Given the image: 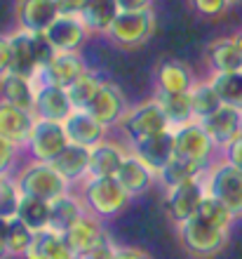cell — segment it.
Here are the masks:
<instances>
[{
    "instance_id": "obj_1",
    "label": "cell",
    "mask_w": 242,
    "mask_h": 259,
    "mask_svg": "<svg viewBox=\"0 0 242 259\" xmlns=\"http://www.w3.org/2000/svg\"><path fill=\"white\" fill-rule=\"evenodd\" d=\"M80 198L85 203V210L99 219L120 214L132 200V196L115 177H87L82 182Z\"/></svg>"
},
{
    "instance_id": "obj_2",
    "label": "cell",
    "mask_w": 242,
    "mask_h": 259,
    "mask_svg": "<svg viewBox=\"0 0 242 259\" xmlns=\"http://www.w3.org/2000/svg\"><path fill=\"white\" fill-rule=\"evenodd\" d=\"M176 233H179L181 247L195 259L216 257L226 247V243H228V231L226 229H219V226L209 224V222H205L198 214L190 217L188 222L179 224Z\"/></svg>"
},
{
    "instance_id": "obj_3",
    "label": "cell",
    "mask_w": 242,
    "mask_h": 259,
    "mask_svg": "<svg viewBox=\"0 0 242 259\" xmlns=\"http://www.w3.org/2000/svg\"><path fill=\"white\" fill-rule=\"evenodd\" d=\"M17 186H19L21 196H35L42 200H57V198L68 193V182L61 177L59 172L52 167V163H42V160H33L26 167H21L19 175L14 177Z\"/></svg>"
},
{
    "instance_id": "obj_4",
    "label": "cell",
    "mask_w": 242,
    "mask_h": 259,
    "mask_svg": "<svg viewBox=\"0 0 242 259\" xmlns=\"http://www.w3.org/2000/svg\"><path fill=\"white\" fill-rule=\"evenodd\" d=\"M202 182L209 196L219 198L235 217H242V170L221 160L216 165H209Z\"/></svg>"
},
{
    "instance_id": "obj_5",
    "label": "cell",
    "mask_w": 242,
    "mask_h": 259,
    "mask_svg": "<svg viewBox=\"0 0 242 259\" xmlns=\"http://www.w3.org/2000/svg\"><path fill=\"white\" fill-rule=\"evenodd\" d=\"M155 31V14L153 10L143 12H120L108 28V38L120 48H139L151 40Z\"/></svg>"
},
{
    "instance_id": "obj_6",
    "label": "cell",
    "mask_w": 242,
    "mask_h": 259,
    "mask_svg": "<svg viewBox=\"0 0 242 259\" xmlns=\"http://www.w3.org/2000/svg\"><path fill=\"white\" fill-rule=\"evenodd\" d=\"M122 132L132 139V142H139L143 137H151L155 132H162V130H172L169 125V118L165 116L162 106L158 104V99H148V102L139 104L134 109H129L125 113L120 123Z\"/></svg>"
},
{
    "instance_id": "obj_7",
    "label": "cell",
    "mask_w": 242,
    "mask_h": 259,
    "mask_svg": "<svg viewBox=\"0 0 242 259\" xmlns=\"http://www.w3.org/2000/svg\"><path fill=\"white\" fill-rule=\"evenodd\" d=\"M174 149L176 156L193 160L202 167H209L216 146L212 142V137L207 135V130L202 127L200 120H190L181 127H174Z\"/></svg>"
},
{
    "instance_id": "obj_8",
    "label": "cell",
    "mask_w": 242,
    "mask_h": 259,
    "mask_svg": "<svg viewBox=\"0 0 242 259\" xmlns=\"http://www.w3.org/2000/svg\"><path fill=\"white\" fill-rule=\"evenodd\" d=\"M26 146L33 160L52 163L54 156L68 146V135L64 130V123L47 120V118H35L33 132H31V139H28Z\"/></svg>"
},
{
    "instance_id": "obj_9",
    "label": "cell",
    "mask_w": 242,
    "mask_h": 259,
    "mask_svg": "<svg viewBox=\"0 0 242 259\" xmlns=\"http://www.w3.org/2000/svg\"><path fill=\"white\" fill-rule=\"evenodd\" d=\"M205 177V175H202ZM200 179H190V182H183L179 186H172L167 189V196H165V207H167L169 219L174 222L176 226L188 222L190 217L198 214L202 200L207 196V189H205V182Z\"/></svg>"
},
{
    "instance_id": "obj_10",
    "label": "cell",
    "mask_w": 242,
    "mask_h": 259,
    "mask_svg": "<svg viewBox=\"0 0 242 259\" xmlns=\"http://www.w3.org/2000/svg\"><path fill=\"white\" fill-rule=\"evenodd\" d=\"M132 153L158 175L176 156L174 130H162V132H155L151 137H143L139 142H132Z\"/></svg>"
},
{
    "instance_id": "obj_11",
    "label": "cell",
    "mask_w": 242,
    "mask_h": 259,
    "mask_svg": "<svg viewBox=\"0 0 242 259\" xmlns=\"http://www.w3.org/2000/svg\"><path fill=\"white\" fill-rule=\"evenodd\" d=\"M87 111L99 120L104 127H113V125H120L125 113L129 111L127 102H125V95L115 88L113 82H104L96 95L92 97Z\"/></svg>"
},
{
    "instance_id": "obj_12",
    "label": "cell",
    "mask_w": 242,
    "mask_h": 259,
    "mask_svg": "<svg viewBox=\"0 0 242 259\" xmlns=\"http://www.w3.org/2000/svg\"><path fill=\"white\" fill-rule=\"evenodd\" d=\"M59 14L57 0H17L14 7L19 28H26L31 33H45Z\"/></svg>"
},
{
    "instance_id": "obj_13",
    "label": "cell",
    "mask_w": 242,
    "mask_h": 259,
    "mask_svg": "<svg viewBox=\"0 0 242 259\" xmlns=\"http://www.w3.org/2000/svg\"><path fill=\"white\" fill-rule=\"evenodd\" d=\"M64 240L68 243V247H71L73 252L85 254V252H89V250H94V247L108 243L111 236L106 233V229H104L99 217L85 212V214L64 233Z\"/></svg>"
},
{
    "instance_id": "obj_14",
    "label": "cell",
    "mask_w": 242,
    "mask_h": 259,
    "mask_svg": "<svg viewBox=\"0 0 242 259\" xmlns=\"http://www.w3.org/2000/svg\"><path fill=\"white\" fill-rule=\"evenodd\" d=\"M82 71H87V68L78 52H57L52 62L38 71L35 85H54V88L66 90Z\"/></svg>"
},
{
    "instance_id": "obj_15",
    "label": "cell",
    "mask_w": 242,
    "mask_h": 259,
    "mask_svg": "<svg viewBox=\"0 0 242 259\" xmlns=\"http://www.w3.org/2000/svg\"><path fill=\"white\" fill-rule=\"evenodd\" d=\"M89 28L85 26V21L75 14H59L57 21L45 31L57 52H78L87 40Z\"/></svg>"
},
{
    "instance_id": "obj_16",
    "label": "cell",
    "mask_w": 242,
    "mask_h": 259,
    "mask_svg": "<svg viewBox=\"0 0 242 259\" xmlns=\"http://www.w3.org/2000/svg\"><path fill=\"white\" fill-rule=\"evenodd\" d=\"M200 123H202V127L207 130V135L212 137V142H214L216 149L223 151L242 132V111L221 104L212 116L202 118Z\"/></svg>"
},
{
    "instance_id": "obj_17",
    "label": "cell",
    "mask_w": 242,
    "mask_h": 259,
    "mask_svg": "<svg viewBox=\"0 0 242 259\" xmlns=\"http://www.w3.org/2000/svg\"><path fill=\"white\" fill-rule=\"evenodd\" d=\"M64 130L68 135V142L92 149V146H96L99 142L106 139L108 127H104L87 109H73L71 116L64 120Z\"/></svg>"
},
{
    "instance_id": "obj_18",
    "label": "cell",
    "mask_w": 242,
    "mask_h": 259,
    "mask_svg": "<svg viewBox=\"0 0 242 259\" xmlns=\"http://www.w3.org/2000/svg\"><path fill=\"white\" fill-rule=\"evenodd\" d=\"M35 118L38 116L33 111H24L19 106L0 102V135L7 137L17 146H26L31 139V132H33Z\"/></svg>"
},
{
    "instance_id": "obj_19",
    "label": "cell",
    "mask_w": 242,
    "mask_h": 259,
    "mask_svg": "<svg viewBox=\"0 0 242 259\" xmlns=\"http://www.w3.org/2000/svg\"><path fill=\"white\" fill-rule=\"evenodd\" d=\"M52 167L66 179L68 184H78V182L82 184L89 177V149L68 142L66 149L54 156Z\"/></svg>"
},
{
    "instance_id": "obj_20",
    "label": "cell",
    "mask_w": 242,
    "mask_h": 259,
    "mask_svg": "<svg viewBox=\"0 0 242 259\" xmlns=\"http://www.w3.org/2000/svg\"><path fill=\"white\" fill-rule=\"evenodd\" d=\"M35 95H38L35 78L14 73V71L0 78V102H7L12 106L35 113Z\"/></svg>"
},
{
    "instance_id": "obj_21",
    "label": "cell",
    "mask_w": 242,
    "mask_h": 259,
    "mask_svg": "<svg viewBox=\"0 0 242 259\" xmlns=\"http://www.w3.org/2000/svg\"><path fill=\"white\" fill-rule=\"evenodd\" d=\"M193 85V71L179 59H162L155 68V90L158 92H165V95L190 92Z\"/></svg>"
},
{
    "instance_id": "obj_22",
    "label": "cell",
    "mask_w": 242,
    "mask_h": 259,
    "mask_svg": "<svg viewBox=\"0 0 242 259\" xmlns=\"http://www.w3.org/2000/svg\"><path fill=\"white\" fill-rule=\"evenodd\" d=\"M10 48H12V71L28 78H35L40 71L38 55H35V35L26 28H17L10 33Z\"/></svg>"
},
{
    "instance_id": "obj_23",
    "label": "cell",
    "mask_w": 242,
    "mask_h": 259,
    "mask_svg": "<svg viewBox=\"0 0 242 259\" xmlns=\"http://www.w3.org/2000/svg\"><path fill=\"white\" fill-rule=\"evenodd\" d=\"M71 111H73V102L64 88L38 85V95H35V116L38 118L64 123L71 116Z\"/></svg>"
},
{
    "instance_id": "obj_24",
    "label": "cell",
    "mask_w": 242,
    "mask_h": 259,
    "mask_svg": "<svg viewBox=\"0 0 242 259\" xmlns=\"http://www.w3.org/2000/svg\"><path fill=\"white\" fill-rule=\"evenodd\" d=\"M115 179L120 182L122 189H125L129 196L134 198V196H141L143 191H148V189L153 186V182L158 179V175H155L143 160H139L134 153H127V158L122 160Z\"/></svg>"
},
{
    "instance_id": "obj_25",
    "label": "cell",
    "mask_w": 242,
    "mask_h": 259,
    "mask_svg": "<svg viewBox=\"0 0 242 259\" xmlns=\"http://www.w3.org/2000/svg\"><path fill=\"white\" fill-rule=\"evenodd\" d=\"M24 259H80V254L68 247L64 233L42 229V231H35L33 243L26 250Z\"/></svg>"
},
{
    "instance_id": "obj_26",
    "label": "cell",
    "mask_w": 242,
    "mask_h": 259,
    "mask_svg": "<svg viewBox=\"0 0 242 259\" xmlns=\"http://www.w3.org/2000/svg\"><path fill=\"white\" fill-rule=\"evenodd\" d=\"M127 153L113 142H99L89 149V177H115Z\"/></svg>"
},
{
    "instance_id": "obj_27",
    "label": "cell",
    "mask_w": 242,
    "mask_h": 259,
    "mask_svg": "<svg viewBox=\"0 0 242 259\" xmlns=\"http://www.w3.org/2000/svg\"><path fill=\"white\" fill-rule=\"evenodd\" d=\"M85 212L87 210H85L82 198L73 196V193L68 191L66 196H61L50 203V226L47 229H52V231H57V233H66Z\"/></svg>"
},
{
    "instance_id": "obj_28",
    "label": "cell",
    "mask_w": 242,
    "mask_h": 259,
    "mask_svg": "<svg viewBox=\"0 0 242 259\" xmlns=\"http://www.w3.org/2000/svg\"><path fill=\"white\" fill-rule=\"evenodd\" d=\"M209 66L214 73H242V52L235 38H219L207 50Z\"/></svg>"
},
{
    "instance_id": "obj_29",
    "label": "cell",
    "mask_w": 242,
    "mask_h": 259,
    "mask_svg": "<svg viewBox=\"0 0 242 259\" xmlns=\"http://www.w3.org/2000/svg\"><path fill=\"white\" fill-rule=\"evenodd\" d=\"M120 14L118 0H85V7L80 12V19L89 28V33H108L111 24Z\"/></svg>"
},
{
    "instance_id": "obj_30",
    "label": "cell",
    "mask_w": 242,
    "mask_h": 259,
    "mask_svg": "<svg viewBox=\"0 0 242 259\" xmlns=\"http://www.w3.org/2000/svg\"><path fill=\"white\" fill-rule=\"evenodd\" d=\"M207 170L209 167H202V165L193 163V160L174 156L158 172V182H160L165 189H172V186H179V184H183V182H190V179H200Z\"/></svg>"
},
{
    "instance_id": "obj_31",
    "label": "cell",
    "mask_w": 242,
    "mask_h": 259,
    "mask_svg": "<svg viewBox=\"0 0 242 259\" xmlns=\"http://www.w3.org/2000/svg\"><path fill=\"white\" fill-rule=\"evenodd\" d=\"M155 99L162 106L165 116L169 118L172 130L181 127V125L195 120L193 113V104H190V95L188 92H176V95H165V92H155Z\"/></svg>"
},
{
    "instance_id": "obj_32",
    "label": "cell",
    "mask_w": 242,
    "mask_h": 259,
    "mask_svg": "<svg viewBox=\"0 0 242 259\" xmlns=\"http://www.w3.org/2000/svg\"><path fill=\"white\" fill-rule=\"evenodd\" d=\"M190 104H193V113L195 120L212 116L219 106H221V97L216 95L214 85L209 80H195V85L190 88Z\"/></svg>"
},
{
    "instance_id": "obj_33",
    "label": "cell",
    "mask_w": 242,
    "mask_h": 259,
    "mask_svg": "<svg viewBox=\"0 0 242 259\" xmlns=\"http://www.w3.org/2000/svg\"><path fill=\"white\" fill-rule=\"evenodd\" d=\"M17 217L28 224L33 231H42L50 226V203L42 200V198H35V196H21V203H19V212Z\"/></svg>"
},
{
    "instance_id": "obj_34",
    "label": "cell",
    "mask_w": 242,
    "mask_h": 259,
    "mask_svg": "<svg viewBox=\"0 0 242 259\" xmlns=\"http://www.w3.org/2000/svg\"><path fill=\"white\" fill-rule=\"evenodd\" d=\"M104 85V80H99V75L94 71H82L78 78H75L71 85L66 88L71 102H73V109H87L92 97L96 95V90Z\"/></svg>"
},
{
    "instance_id": "obj_35",
    "label": "cell",
    "mask_w": 242,
    "mask_h": 259,
    "mask_svg": "<svg viewBox=\"0 0 242 259\" xmlns=\"http://www.w3.org/2000/svg\"><path fill=\"white\" fill-rule=\"evenodd\" d=\"M209 82L221 97V104L242 111V73H212Z\"/></svg>"
},
{
    "instance_id": "obj_36",
    "label": "cell",
    "mask_w": 242,
    "mask_h": 259,
    "mask_svg": "<svg viewBox=\"0 0 242 259\" xmlns=\"http://www.w3.org/2000/svg\"><path fill=\"white\" fill-rule=\"evenodd\" d=\"M35 231L28 224H24L19 217H14L7 222V247L12 257H24L26 250L33 243Z\"/></svg>"
},
{
    "instance_id": "obj_37",
    "label": "cell",
    "mask_w": 242,
    "mask_h": 259,
    "mask_svg": "<svg viewBox=\"0 0 242 259\" xmlns=\"http://www.w3.org/2000/svg\"><path fill=\"white\" fill-rule=\"evenodd\" d=\"M198 217H202L205 222H209V224L219 226V229H226V231H230V226L235 222V214H233L219 198L209 196V193L205 196V200H202L200 210H198Z\"/></svg>"
},
{
    "instance_id": "obj_38",
    "label": "cell",
    "mask_w": 242,
    "mask_h": 259,
    "mask_svg": "<svg viewBox=\"0 0 242 259\" xmlns=\"http://www.w3.org/2000/svg\"><path fill=\"white\" fill-rule=\"evenodd\" d=\"M21 203V191L17 182L12 177H3L0 179V219H14L19 212Z\"/></svg>"
},
{
    "instance_id": "obj_39",
    "label": "cell",
    "mask_w": 242,
    "mask_h": 259,
    "mask_svg": "<svg viewBox=\"0 0 242 259\" xmlns=\"http://www.w3.org/2000/svg\"><path fill=\"white\" fill-rule=\"evenodd\" d=\"M19 149L14 142H10L7 137L0 135V177H12L14 163H17V156H19Z\"/></svg>"
},
{
    "instance_id": "obj_40",
    "label": "cell",
    "mask_w": 242,
    "mask_h": 259,
    "mask_svg": "<svg viewBox=\"0 0 242 259\" xmlns=\"http://www.w3.org/2000/svg\"><path fill=\"white\" fill-rule=\"evenodd\" d=\"M193 10L205 19H216L226 14V10L230 7V0H190Z\"/></svg>"
},
{
    "instance_id": "obj_41",
    "label": "cell",
    "mask_w": 242,
    "mask_h": 259,
    "mask_svg": "<svg viewBox=\"0 0 242 259\" xmlns=\"http://www.w3.org/2000/svg\"><path fill=\"white\" fill-rule=\"evenodd\" d=\"M223 160L230 163L233 167H237V170H242V132L223 149Z\"/></svg>"
},
{
    "instance_id": "obj_42",
    "label": "cell",
    "mask_w": 242,
    "mask_h": 259,
    "mask_svg": "<svg viewBox=\"0 0 242 259\" xmlns=\"http://www.w3.org/2000/svg\"><path fill=\"white\" fill-rule=\"evenodd\" d=\"M12 71V48H10V35L0 33V78Z\"/></svg>"
},
{
    "instance_id": "obj_43",
    "label": "cell",
    "mask_w": 242,
    "mask_h": 259,
    "mask_svg": "<svg viewBox=\"0 0 242 259\" xmlns=\"http://www.w3.org/2000/svg\"><path fill=\"white\" fill-rule=\"evenodd\" d=\"M115 252H118V245H115L113 240H108L104 245L94 247V250H89V252L80 254V259H115Z\"/></svg>"
},
{
    "instance_id": "obj_44",
    "label": "cell",
    "mask_w": 242,
    "mask_h": 259,
    "mask_svg": "<svg viewBox=\"0 0 242 259\" xmlns=\"http://www.w3.org/2000/svg\"><path fill=\"white\" fill-rule=\"evenodd\" d=\"M120 12H143L153 7V0H118Z\"/></svg>"
},
{
    "instance_id": "obj_45",
    "label": "cell",
    "mask_w": 242,
    "mask_h": 259,
    "mask_svg": "<svg viewBox=\"0 0 242 259\" xmlns=\"http://www.w3.org/2000/svg\"><path fill=\"white\" fill-rule=\"evenodd\" d=\"M57 5H59L61 14H75V17H80L82 7H85V0H57Z\"/></svg>"
},
{
    "instance_id": "obj_46",
    "label": "cell",
    "mask_w": 242,
    "mask_h": 259,
    "mask_svg": "<svg viewBox=\"0 0 242 259\" xmlns=\"http://www.w3.org/2000/svg\"><path fill=\"white\" fill-rule=\"evenodd\" d=\"M115 259H153V257L141 247H118Z\"/></svg>"
},
{
    "instance_id": "obj_47",
    "label": "cell",
    "mask_w": 242,
    "mask_h": 259,
    "mask_svg": "<svg viewBox=\"0 0 242 259\" xmlns=\"http://www.w3.org/2000/svg\"><path fill=\"white\" fill-rule=\"evenodd\" d=\"M12 257L7 247V219H0V259Z\"/></svg>"
},
{
    "instance_id": "obj_48",
    "label": "cell",
    "mask_w": 242,
    "mask_h": 259,
    "mask_svg": "<svg viewBox=\"0 0 242 259\" xmlns=\"http://www.w3.org/2000/svg\"><path fill=\"white\" fill-rule=\"evenodd\" d=\"M233 38H235V42H237V48H240V52H242V31H237L235 35H233Z\"/></svg>"
},
{
    "instance_id": "obj_49",
    "label": "cell",
    "mask_w": 242,
    "mask_h": 259,
    "mask_svg": "<svg viewBox=\"0 0 242 259\" xmlns=\"http://www.w3.org/2000/svg\"><path fill=\"white\" fill-rule=\"evenodd\" d=\"M230 3H235V0H230Z\"/></svg>"
},
{
    "instance_id": "obj_50",
    "label": "cell",
    "mask_w": 242,
    "mask_h": 259,
    "mask_svg": "<svg viewBox=\"0 0 242 259\" xmlns=\"http://www.w3.org/2000/svg\"><path fill=\"white\" fill-rule=\"evenodd\" d=\"M0 179H3V177H0Z\"/></svg>"
}]
</instances>
